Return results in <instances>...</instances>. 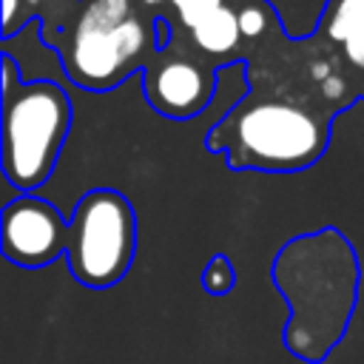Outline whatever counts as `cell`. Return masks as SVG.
Returning a JSON list of instances; mask_svg holds the SVG:
<instances>
[{"mask_svg":"<svg viewBox=\"0 0 364 364\" xmlns=\"http://www.w3.org/2000/svg\"><path fill=\"white\" fill-rule=\"evenodd\" d=\"M273 282L287 301L284 347L290 355L318 364L347 336L358 301V256L347 236L321 228L290 239L276 262Z\"/></svg>","mask_w":364,"mask_h":364,"instance_id":"1","label":"cell"},{"mask_svg":"<svg viewBox=\"0 0 364 364\" xmlns=\"http://www.w3.org/2000/svg\"><path fill=\"white\" fill-rule=\"evenodd\" d=\"M239 28H242V37H250V40H256L264 28H267V23H270V17H267V11L259 6V3H247V6H242L239 11Z\"/></svg>","mask_w":364,"mask_h":364,"instance_id":"14","label":"cell"},{"mask_svg":"<svg viewBox=\"0 0 364 364\" xmlns=\"http://www.w3.org/2000/svg\"><path fill=\"white\" fill-rule=\"evenodd\" d=\"M17 6H20V0H3V28H6V34L14 28V14H17Z\"/></svg>","mask_w":364,"mask_h":364,"instance_id":"17","label":"cell"},{"mask_svg":"<svg viewBox=\"0 0 364 364\" xmlns=\"http://www.w3.org/2000/svg\"><path fill=\"white\" fill-rule=\"evenodd\" d=\"M171 6H173V11H176L179 23L188 26V28H193V26L202 23L208 14H213L216 9H222L225 0H171Z\"/></svg>","mask_w":364,"mask_h":364,"instance_id":"13","label":"cell"},{"mask_svg":"<svg viewBox=\"0 0 364 364\" xmlns=\"http://www.w3.org/2000/svg\"><path fill=\"white\" fill-rule=\"evenodd\" d=\"M344 57H347L355 68L364 71V26L355 28V31L347 37V43H344Z\"/></svg>","mask_w":364,"mask_h":364,"instance_id":"15","label":"cell"},{"mask_svg":"<svg viewBox=\"0 0 364 364\" xmlns=\"http://www.w3.org/2000/svg\"><path fill=\"white\" fill-rule=\"evenodd\" d=\"M208 145L233 168L301 171L327 148V122L287 100L247 97L213 131Z\"/></svg>","mask_w":364,"mask_h":364,"instance_id":"2","label":"cell"},{"mask_svg":"<svg viewBox=\"0 0 364 364\" xmlns=\"http://www.w3.org/2000/svg\"><path fill=\"white\" fill-rule=\"evenodd\" d=\"M310 74H313L316 80H321V82H324V80H327V77H333L336 71H330V65H327V63H313V65H310Z\"/></svg>","mask_w":364,"mask_h":364,"instance_id":"18","label":"cell"},{"mask_svg":"<svg viewBox=\"0 0 364 364\" xmlns=\"http://www.w3.org/2000/svg\"><path fill=\"white\" fill-rule=\"evenodd\" d=\"M193 43L205 51V54H228L239 46L242 40V28H239V14L228 6L216 9L213 14H208L202 23H196L191 28Z\"/></svg>","mask_w":364,"mask_h":364,"instance_id":"8","label":"cell"},{"mask_svg":"<svg viewBox=\"0 0 364 364\" xmlns=\"http://www.w3.org/2000/svg\"><path fill=\"white\" fill-rule=\"evenodd\" d=\"M0 247L20 267H46L68 253V225L51 202L20 196L3 208Z\"/></svg>","mask_w":364,"mask_h":364,"instance_id":"6","label":"cell"},{"mask_svg":"<svg viewBox=\"0 0 364 364\" xmlns=\"http://www.w3.org/2000/svg\"><path fill=\"white\" fill-rule=\"evenodd\" d=\"M347 91H350V85H347V80L338 77V74H333V77H327V80L321 82V97H324V100L341 102V100L347 97Z\"/></svg>","mask_w":364,"mask_h":364,"instance_id":"16","label":"cell"},{"mask_svg":"<svg viewBox=\"0 0 364 364\" xmlns=\"http://www.w3.org/2000/svg\"><path fill=\"white\" fill-rule=\"evenodd\" d=\"M142 3H148V6H156V3H162V0H142Z\"/></svg>","mask_w":364,"mask_h":364,"instance_id":"19","label":"cell"},{"mask_svg":"<svg viewBox=\"0 0 364 364\" xmlns=\"http://www.w3.org/2000/svg\"><path fill=\"white\" fill-rule=\"evenodd\" d=\"M145 94L151 105L173 119L199 114L213 97V71L185 57H171L148 71Z\"/></svg>","mask_w":364,"mask_h":364,"instance_id":"7","label":"cell"},{"mask_svg":"<svg viewBox=\"0 0 364 364\" xmlns=\"http://www.w3.org/2000/svg\"><path fill=\"white\" fill-rule=\"evenodd\" d=\"M134 17V0H85L74 31H97V28H117Z\"/></svg>","mask_w":364,"mask_h":364,"instance_id":"10","label":"cell"},{"mask_svg":"<svg viewBox=\"0 0 364 364\" xmlns=\"http://www.w3.org/2000/svg\"><path fill=\"white\" fill-rule=\"evenodd\" d=\"M333 0H267L287 37H307L318 28Z\"/></svg>","mask_w":364,"mask_h":364,"instance_id":"9","label":"cell"},{"mask_svg":"<svg viewBox=\"0 0 364 364\" xmlns=\"http://www.w3.org/2000/svg\"><path fill=\"white\" fill-rule=\"evenodd\" d=\"M364 26V0H333L327 20H324V31L333 43H347V37Z\"/></svg>","mask_w":364,"mask_h":364,"instance_id":"11","label":"cell"},{"mask_svg":"<svg viewBox=\"0 0 364 364\" xmlns=\"http://www.w3.org/2000/svg\"><path fill=\"white\" fill-rule=\"evenodd\" d=\"M136 250V216L128 199L100 188L85 193L68 225V267L74 279L91 290L117 284Z\"/></svg>","mask_w":364,"mask_h":364,"instance_id":"4","label":"cell"},{"mask_svg":"<svg viewBox=\"0 0 364 364\" xmlns=\"http://www.w3.org/2000/svg\"><path fill=\"white\" fill-rule=\"evenodd\" d=\"M151 28L136 14L117 28L71 31L65 46V74L91 91L122 82L151 46Z\"/></svg>","mask_w":364,"mask_h":364,"instance_id":"5","label":"cell"},{"mask_svg":"<svg viewBox=\"0 0 364 364\" xmlns=\"http://www.w3.org/2000/svg\"><path fill=\"white\" fill-rule=\"evenodd\" d=\"M361 74H364V71H361Z\"/></svg>","mask_w":364,"mask_h":364,"instance_id":"20","label":"cell"},{"mask_svg":"<svg viewBox=\"0 0 364 364\" xmlns=\"http://www.w3.org/2000/svg\"><path fill=\"white\" fill-rule=\"evenodd\" d=\"M71 102L57 82L34 80L3 97V171L14 188L43 185L65 142Z\"/></svg>","mask_w":364,"mask_h":364,"instance_id":"3","label":"cell"},{"mask_svg":"<svg viewBox=\"0 0 364 364\" xmlns=\"http://www.w3.org/2000/svg\"><path fill=\"white\" fill-rule=\"evenodd\" d=\"M236 284V273H233V264L228 256H213L208 262V267L202 270V287L210 293V296H225L230 293Z\"/></svg>","mask_w":364,"mask_h":364,"instance_id":"12","label":"cell"}]
</instances>
